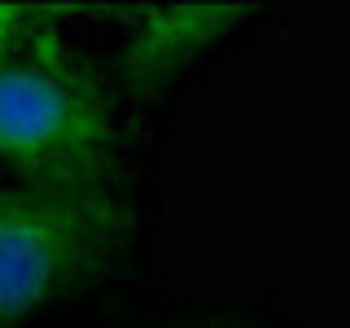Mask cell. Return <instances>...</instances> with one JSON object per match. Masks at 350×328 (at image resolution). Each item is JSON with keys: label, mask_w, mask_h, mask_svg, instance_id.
I'll return each mask as SVG.
<instances>
[{"label": "cell", "mask_w": 350, "mask_h": 328, "mask_svg": "<svg viewBox=\"0 0 350 328\" xmlns=\"http://www.w3.org/2000/svg\"><path fill=\"white\" fill-rule=\"evenodd\" d=\"M118 49V87L127 101H153L215 53L232 31L258 18L254 5H140Z\"/></svg>", "instance_id": "cell-3"}, {"label": "cell", "mask_w": 350, "mask_h": 328, "mask_svg": "<svg viewBox=\"0 0 350 328\" xmlns=\"http://www.w3.org/2000/svg\"><path fill=\"white\" fill-rule=\"evenodd\" d=\"M136 215L123 189H0V328H22L101 280Z\"/></svg>", "instance_id": "cell-2"}, {"label": "cell", "mask_w": 350, "mask_h": 328, "mask_svg": "<svg viewBox=\"0 0 350 328\" xmlns=\"http://www.w3.org/2000/svg\"><path fill=\"white\" fill-rule=\"evenodd\" d=\"M0 167L40 189H123L114 96L44 5H0Z\"/></svg>", "instance_id": "cell-1"}]
</instances>
